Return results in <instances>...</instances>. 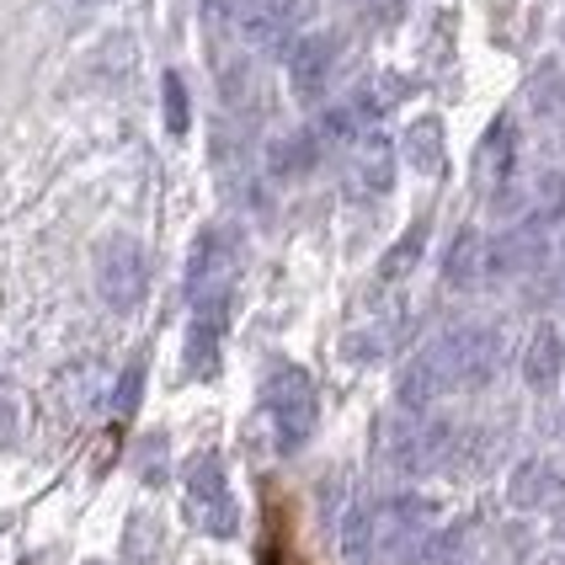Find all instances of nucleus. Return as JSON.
<instances>
[{
	"label": "nucleus",
	"mask_w": 565,
	"mask_h": 565,
	"mask_svg": "<svg viewBox=\"0 0 565 565\" xmlns=\"http://www.w3.org/2000/svg\"><path fill=\"white\" fill-rule=\"evenodd\" d=\"M497 369H502V331L470 320V326L443 331L438 342H427L411 358L401 379H395V401H401V411H427L438 406L443 395H454V390L491 384Z\"/></svg>",
	"instance_id": "nucleus-1"
},
{
	"label": "nucleus",
	"mask_w": 565,
	"mask_h": 565,
	"mask_svg": "<svg viewBox=\"0 0 565 565\" xmlns=\"http://www.w3.org/2000/svg\"><path fill=\"white\" fill-rule=\"evenodd\" d=\"M438 534V507L427 497H384L358 502L342 523L347 565H416Z\"/></svg>",
	"instance_id": "nucleus-2"
},
{
	"label": "nucleus",
	"mask_w": 565,
	"mask_h": 565,
	"mask_svg": "<svg viewBox=\"0 0 565 565\" xmlns=\"http://www.w3.org/2000/svg\"><path fill=\"white\" fill-rule=\"evenodd\" d=\"M241 262H246L241 230H235V224H203L198 241H192V256H188L192 310H198V305H230V288L241 278Z\"/></svg>",
	"instance_id": "nucleus-3"
},
{
	"label": "nucleus",
	"mask_w": 565,
	"mask_h": 565,
	"mask_svg": "<svg viewBox=\"0 0 565 565\" xmlns=\"http://www.w3.org/2000/svg\"><path fill=\"white\" fill-rule=\"evenodd\" d=\"M267 416H273V438H278L282 454H299L315 438L320 395H315V379L299 363H278L267 374Z\"/></svg>",
	"instance_id": "nucleus-4"
},
{
	"label": "nucleus",
	"mask_w": 565,
	"mask_h": 565,
	"mask_svg": "<svg viewBox=\"0 0 565 565\" xmlns=\"http://www.w3.org/2000/svg\"><path fill=\"white\" fill-rule=\"evenodd\" d=\"M411 422H395L384 438V459L401 475H433L459 454V427L454 422H433L422 411H406Z\"/></svg>",
	"instance_id": "nucleus-5"
},
{
	"label": "nucleus",
	"mask_w": 565,
	"mask_h": 565,
	"mask_svg": "<svg viewBox=\"0 0 565 565\" xmlns=\"http://www.w3.org/2000/svg\"><path fill=\"white\" fill-rule=\"evenodd\" d=\"M145 288H150L145 246H139L134 235H107V241L96 246V294H102V305H113L118 315H128V310H139Z\"/></svg>",
	"instance_id": "nucleus-6"
},
{
	"label": "nucleus",
	"mask_w": 565,
	"mask_h": 565,
	"mask_svg": "<svg viewBox=\"0 0 565 565\" xmlns=\"http://www.w3.org/2000/svg\"><path fill=\"white\" fill-rule=\"evenodd\" d=\"M188 518L209 539H235V529H241V512H235L220 454H198L188 465Z\"/></svg>",
	"instance_id": "nucleus-7"
},
{
	"label": "nucleus",
	"mask_w": 565,
	"mask_h": 565,
	"mask_svg": "<svg viewBox=\"0 0 565 565\" xmlns=\"http://www.w3.org/2000/svg\"><path fill=\"white\" fill-rule=\"evenodd\" d=\"M299 17H305V0H252L246 11H241V38H246V49L252 54H288L299 38Z\"/></svg>",
	"instance_id": "nucleus-8"
},
{
	"label": "nucleus",
	"mask_w": 565,
	"mask_h": 565,
	"mask_svg": "<svg viewBox=\"0 0 565 565\" xmlns=\"http://www.w3.org/2000/svg\"><path fill=\"white\" fill-rule=\"evenodd\" d=\"M512 171H518V124L502 113L497 124L480 134V145H475V188L486 198H502Z\"/></svg>",
	"instance_id": "nucleus-9"
},
{
	"label": "nucleus",
	"mask_w": 565,
	"mask_h": 565,
	"mask_svg": "<svg viewBox=\"0 0 565 565\" xmlns=\"http://www.w3.org/2000/svg\"><path fill=\"white\" fill-rule=\"evenodd\" d=\"M331 70H337V38L331 32H305L288 49V92L299 96V102H320Z\"/></svg>",
	"instance_id": "nucleus-10"
},
{
	"label": "nucleus",
	"mask_w": 565,
	"mask_h": 565,
	"mask_svg": "<svg viewBox=\"0 0 565 565\" xmlns=\"http://www.w3.org/2000/svg\"><path fill=\"white\" fill-rule=\"evenodd\" d=\"M544 262H550V235H544L539 220L518 224V230L491 241V278H529Z\"/></svg>",
	"instance_id": "nucleus-11"
},
{
	"label": "nucleus",
	"mask_w": 565,
	"mask_h": 565,
	"mask_svg": "<svg viewBox=\"0 0 565 565\" xmlns=\"http://www.w3.org/2000/svg\"><path fill=\"white\" fill-rule=\"evenodd\" d=\"M347 182L358 198H384L395 188V145L384 134H363L352 145V166H347Z\"/></svg>",
	"instance_id": "nucleus-12"
},
{
	"label": "nucleus",
	"mask_w": 565,
	"mask_h": 565,
	"mask_svg": "<svg viewBox=\"0 0 565 565\" xmlns=\"http://www.w3.org/2000/svg\"><path fill=\"white\" fill-rule=\"evenodd\" d=\"M565 497V470L555 459H523L512 480H507V502L518 512H539V507H555Z\"/></svg>",
	"instance_id": "nucleus-13"
},
{
	"label": "nucleus",
	"mask_w": 565,
	"mask_h": 565,
	"mask_svg": "<svg viewBox=\"0 0 565 565\" xmlns=\"http://www.w3.org/2000/svg\"><path fill=\"white\" fill-rule=\"evenodd\" d=\"M443 278H448V288H480V282H491V241L465 224V230L448 241Z\"/></svg>",
	"instance_id": "nucleus-14"
},
{
	"label": "nucleus",
	"mask_w": 565,
	"mask_h": 565,
	"mask_svg": "<svg viewBox=\"0 0 565 565\" xmlns=\"http://www.w3.org/2000/svg\"><path fill=\"white\" fill-rule=\"evenodd\" d=\"M224 320H230V305H198V310H192V331H188V374L192 379L220 374Z\"/></svg>",
	"instance_id": "nucleus-15"
},
{
	"label": "nucleus",
	"mask_w": 565,
	"mask_h": 565,
	"mask_svg": "<svg viewBox=\"0 0 565 565\" xmlns=\"http://www.w3.org/2000/svg\"><path fill=\"white\" fill-rule=\"evenodd\" d=\"M561 374H565L561 331H555L550 320H539L534 337H529V347H523V384H529V390H539V395H550V390L561 384Z\"/></svg>",
	"instance_id": "nucleus-16"
},
{
	"label": "nucleus",
	"mask_w": 565,
	"mask_h": 565,
	"mask_svg": "<svg viewBox=\"0 0 565 565\" xmlns=\"http://www.w3.org/2000/svg\"><path fill=\"white\" fill-rule=\"evenodd\" d=\"M320 134L315 128H299V134H288V139H278L273 150H267V171L273 177H305L315 160H320Z\"/></svg>",
	"instance_id": "nucleus-17"
},
{
	"label": "nucleus",
	"mask_w": 565,
	"mask_h": 565,
	"mask_svg": "<svg viewBox=\"0 0 565 565\" xmlns=\"http://www.w3.org/2000/svg\"><path fill=\"white\" fill-rule=\"evenodd\" d=\"M401 150H406L411 171L438 177V171H443V124H438V118H416V124L406 128V139H401Z\"/></svg>",
	"instance_id": "nucleus-18"
},
{
	"label": "nucleus",
	"mask_w": 565,
	"mask_h": 565,
	"mask_svg": "<svg viewBox=\"0 0 565 565\" xmlns=\"http://www.w3.org/2000/svg\"><path fill=\"white\" fill-rule=\"evenodd\" d=\"M422 252H427V220H416L406 235L384 252V262H379V282H406L411 273H416Z\"/></svg>",
	"instance_id": "nucleus-19"
},
{
	"label": "nucleus",
	"mask_w": 565,
	"mask_h": 565,
	"mask_svg": "<svg viewBox=\"0 0 565 565\" xmlns=\"http://www.w3.org/2000/svg\"><path fill=\"white\" fill-rule=\"evenodd\" d=\"M363 124H369V113L358 107V102H342V107H326L320 118H315V134H320V145H358L363 139Z\"/></svg>",
	"instance_id": "nucleus-20"
},
{
	"label": "nucleus",
	"mask_w": 565,
	"mask_h": 565,
	"mask_svg": "<svg viewBox=\"0 0 565 565\" xmlns=\"http://www.w3.org/2000/svg\"><path fill=\"white\" fill-rule=\"evenodd\" d=\"M139 401H145V358H134L124 374H118V390H113V416L128 422V416L139 411Z\"/></svg>",
	"instance_id": "nucleus-21"
},
{
	"label": "nucleus",
	"mask_w": 565,
	"mask_h": 565,
	"mask_svg": "<svg viewBox=\"0 0 565 565\" xmlns=\"http://www.w3.org/2000/svg\"><path fill=\"white\" fill-rule=\"evenodd\" d=\"M160 92H166V128H171V134H188L192 107H188V86H182V75H177V70H166V75H160Z\"/></svg>",
	"instance_id": "nucleus-22"
},
{
	"label": "nucleus",
	"mask_w": 565,
	"mask_h": 565,
	"mask_svg": "<svg viewBox=\"0 0 565 565\" xmlns=\"http://www.w3.org/2000/svg\"><path fill=\"white\" fill-rule=\"evenodd\" d=\"M160 550V529H150V518L139 512L134 523H128V561L134 565H150Z\"/></svg>",
	"instance_id": "nucleus-23"
},
{
	"label": "nucleus",
	"mask_w": 565,
	"mask_h": 565,
	"mask_svg": "<svg viewBox=\"0 0 565 565\" xmlns=\"http://www.w3.org/2000/svg\"><path fill=\"white\" fill-rule=\"evenodd\" d=\"M252 0H203V22L214 32H224V28H241V11H246Z\"/></svg>",
	"instance_id": "nucleus-24"
},
{
	"label": "nucleus",
	"mask_w": 565,
	"mask_h": 565,
	"mask_svg": "<svg viewBox=\"0 0 565 565\" xmlns=\"http://www.w3.org/2000/svg\"><path fill=\"white\" fill-rule=\"evenodd\" d=\"M17 427H22V411H17V395L0 384V448H17Z\"/></svg>",
	"instance_id": "nucleus-25"
},
{
	"label": "nucleus",
	"mask_w": 565,
	"mask_h": 565,
	"mask_svg": "<svg viewBox=\"0 0 565 565\" xmlns=\"http://www.w3.org/2000/svg\"><path fill=\"white\" fill-rule=\"evenodd\" d=\"M539 565H565V550H550V555H544Z\"/></svg>",
	"instance_id": "nucleus-26"
},
{
	"label": "nucleus",
	"mask_w": 565,
	"mask_h": 565,
	"mask_svg": "<svg viewBox=\"0 0 565 565\" xmlns=\"http://www.w3.org/2000/svg\"><path fill=\"white\" fill-rule=\"evenodd\" d=\"M60 6H102V0H60Z\"/></svg>",
	"instance_id": "nucleus-27"
},
{
	"label": "nucleus",
	"mask_w": 565,
	"mask_h": 565,
	"mask_svg": "<svg viewBox=\"0 0 565 565\" xmlns=\"http://www.w3.org/2000/svg\"><path fill=\"white\" fill-rule=\"evenodd\" d=\"M561 438H565V411H561Z\"/></svg>",
	"instance_id": "nucleus-28"
},
{
	"label": "nucleus",
	"mask_w": 565,
	"mask_h": 565,
	"mask_svg": "<svg viewBox=\"0 0 565 565\" xmlns=\"http://www.w3.org/2000/svg\"><path fill=\"white\" fill-rule=\"evenodd\" d=\"M86 565H102V561H86Z\"/></svg>",
	"instance_id": "nucleus-29"
}]
</instances>
